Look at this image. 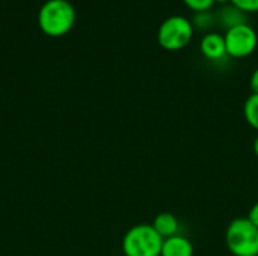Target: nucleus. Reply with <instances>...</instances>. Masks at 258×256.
Segmentation results:
<instances>
[{
	"mask_svg": "<svg viewBox=\"0 0 258 256\" xmlns=\"http://www.w3.org/2000/svg\"><path fill=\"white\" fill-rule=\"evenodd\" d=\"M225 241L233 256H258V228L248 217H237L228 225Z\"/></svg>",
	"mask_w": 258,
	"mask_h": 256,
	"instance_id": "nucleus-4",
	"label": "nucleus"
},
{
	"mask_svg": "<svg viewBox=\"0 0 258 256\" xmlns=\"http://www.w3.org/2000/svg\"><path fill=\"white\" fill-rule=\"evenodd\" d=\"M200 50L203 56L209 60H221L227 56V47L224 33L216 30H209L203 35L200 41Z\"/></svg>",
	"mask_w": 258,
	"mask_h": 256,
	"instance_id": "nucleus-6",
	"label": "nucleus"
},
{
	"mask_svg": "<svg viewBox=\"0 0 258 256\" xmlns=\"http://www.w3.org/2000/svg\"><path fill=\"white\" fill-rule=\"evenodd\" d=\"M252 149H254V154L258 157V134L257 137L254 139V143H252Z\"/></svg>",
	"mask_w": 258,
	"mask_h": 256,
	"instance_id": "nucleus-16",
	"label": "nucleus"
},
{
	"mask_svg": "<svg viewBox=\"0 0 258 256\" xmlns=\"http://www.w3.org/2000/svg\"><path fill=\"white\" fill-rule=\"evenodd\" d=\"M248 219H249V220L258 228V202H255V204L251 207V210H249V213H248Z\"/></svg>",
	"mask_w": 258,
	"mask_h": 256,
	"instance_id": "nucleus-15",
	"label": "nucleus"
},
{
	"mask_svg": "<svg viewBox=\"0 0 258 256\" xmlns=\"http://www.w3.org/2000/svg\"><path fill=\"white\" fill-rule=\"evenodd\" d=\"M227 54L234 59H243L251 56L258 45L257 30L249 24H237L224 32Z\"/></svg>",
	"mask_w": 258,
	"mask_h": 256,
	"instance_id": "nucleus-5",
	"label": "nucleus"
},
{
	"mask_svg": "<svg viewBox=\"0 0 258 256\" xmlns=\"http://www.w3.org/2000/svg\"><path fill=\"white\" fill-rule=\"evenodd\" d=\"M230 3L243 11L245 14L258 12V0H230Z\"/></svg>",
	"mask_w": 258,
	"mask_h": 256,
	"instance_id": "nucleus-13",
	"label": "nucleus"
},
{
	"mask_svg": "<svg viewBox=\"0 0 258 256\" xmlns=\"http://www.w3.org/2000/svg\"><path fill=\"white\" fill-rule=\"evenodd\" d=\"M249 86H251L252 94H258V68H255V69L252 71V74H251Z\"/></svg>",
	"mask_w": 258,
	"mask_h": 256,
	"instance_id": "nucleus-14",
	"label": "nucleus"
},
{
	"mask_svg": "<svg viewBox=\"0 0 258 256\" xmlns=\"http://www.w3.org/2000/svg\"><path fill=\"white\" fill-rule=\"evenodd\" d=\"M243 116L246 122L258 131V94H251L243 104Z\"/></svg>",
	"mask_w": 258,
	"mask_h": 256,
	"instance_id": "nucleus-10",
	"label": "nucleus"
},
{
	"mask_svg": "<svg viewBox=\"0 0 258 256\" xmlns=\"http://www.w3.org/2000/svg\"><path fill=\"white\" fill-rule=\"evenodd\" d=\"M215 14H212L210 11H204V12H195L194 18H192V24L195 29H201L209 32V27L213 24L215 21Z\"/></svg>",
	"mask_w": 258,
	"mask_h": 256,
	"instance_id": "nucleus-11",
	"label": "nucleus"
},
{
	"mask_svg": "<svg viewBox=\"0 0 258 256\" xmlns=\"http://www.w3.org/2000/svg\"><path fill=\"white\" fill-rule=\"evenodd\" d=\"M186 3V6H189L194 12H204V11H210L213 8V5L216 3V0H183Z\"/></svg>",
	"mask_w": 258,
	"mask_h": 256,
	"instance_id": "nucleus-12",
	"label": "nucleus"
},
{
	"mask_svg": "<svg viewBox=\"0 0 258 256\" xmlns=\"http://www.w3.org/2000/svg\"><path fill=\"white\" fill-rule=\"evenodd\" d=\"M163 238L153 225L141 223L130 228L122 238V252L125 256H160Z\"/></svg>",
	"mask_w": 258,
	"mask_h": 256,
	"instance_id": "nucleus-3",
	"label": "nucleus"
},
{
	"mask_svg": "<svg viewBox=\"0 0 258 256\" xmlns=\"http://www.w3.org/2000/svg\"><path fill=\"white\" fill-rule=\"evenodd\" d=\"M195 27L192 20L175 14L166 17L157 29V42L168 51H178L189 45L194 38Z\"/></svg>",
	"mask_w": 258,
	"mask_h": 256,
	"instance_id": "nucleus-2",
	"label": "nucleus"
},
{
	"mask_svg": "<svg viewBox=\"0 0 258 256\" xmlns=\"http://www.w3.org/2000/svg\"><path fill=\"white\" fill-rule=\"evenodd\" d=\"M160 256H194V246L186 237L174 235L163 240Z\"/></svg>",
	"mask_w": 258,
	"mask_h": 256,
	"instance_id": "nucleus-7",
	"label": "nucleus"
},
{
	"mask_svg": "<svg viewBox=\"0 0 258 256\" xmlns=\"http://www.w3.org/2000/svg\"><path fill=\"white\" fill-rule=\"evenodd\" d=\"M38 21L45 35L62 36L73 29L76 11L68 0H48L39 9Z\"/></svg>",
	"mask_w": 258,
	"mask_h": 256,
	"instance_id": "nucleus-1",
	"label": "nucleus"
},
{
	"mask_svg": "<svg viewBox=\"0 0 258 256\" xmlns=\"http://www.w3.org/2000/svg\"><path fill=\"white\" fill-rule=\"evenodd\" d=\"M215 18L218 20V23L221 26L225 27V30L230 29V27H234L237 24L248 23L246 21V14L243 11H240L239 8H236L234 5H231V3H225L219 9V12L215 15Z\"/></svg>",
	"mask_w": 258,
	"mask_h": 256,
	"instance_id": "nucleus-9",
	"label": "nucleus"
},
{
	"mask_svg": "<svg viewBox=\"0 0 258 256\" xmlns=\"http://www.w3.org/2000/svg\"><path fill=\"white\" fill-rule=\"evenodd\" d=\"M151 225L163 240H166L169 237H174V235H178L180 223H178V219L172 213H160V214H157Z\"/></svg>",
	"mask_w": 258,
	"mask_h": 256,
	"instance_id": "nucleus-8",
	"label": "nucleus"
},
{
	"mask_svg": "<svg viewBox=\"0 0 258 256\" xmlns=\"http://www.w3.org/2000/svg\"><path fill=\"white\" fill-rule=\"evenodd\" d=\"M216 2H219V3H224V5H225V3H230V0H216Z\"/></svg>",
	"mask_w": 258,
	"mask_h": 256,
	"instance_id": "nucleus-17",
	"label": "nucleus"
}]
</instances>
